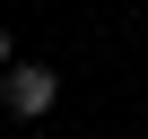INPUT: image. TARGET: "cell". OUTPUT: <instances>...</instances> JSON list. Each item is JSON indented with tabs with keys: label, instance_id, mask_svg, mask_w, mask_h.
Listing matches in <instances>:
<instances>
[{
	"label": "cell",
	"instance_id": "6da1fadb",
	"mask_svg": "<svg viewBox=\"0 0 148 139\" xmlns=\"http://www.w3.org/2000/svg\"><path fill=\"white\" fill-rule=\"evenodd\" d=\"M0 96H9V113H18V122H44V113H52V96H61V70H52V61H9Z\"/></svg>",
	"mask_w": 148,
	"mask_h": 139
}]
</instances>
